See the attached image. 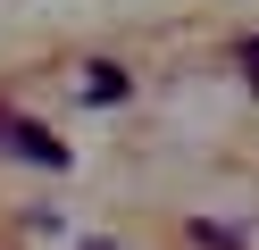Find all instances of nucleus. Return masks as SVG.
<instances>
[{
	"mask_svg": "<svg viewBox=\"0 0 259 250\" xmlns=\"http://www.w3.org/2000/svg\"><path fill=\"white\" fill-rule=\"evenodd\" d=\"M192 242H201V250H242V233H226V225H192Z\"/></svg>",
	"mask_w": 259,
	"mask_h": 250,
	"instance_id": "7ed1b4c3",
	"label": "nucleus"
},
{
	"mask_svg": "<svg viewBox=\"0 0 259 250\" xmlns=\"http://www.w3.org/2000/svg\"><path fill=\"white\" fill-rule=\"evenodd\" d=\"M242 67H251V83H259V33H242V50H234Z\"/></svg>",
	"mask_w": 259,
	"mask_h": 250,
	"instance_id": "20e7f679",
	"label": "nucleus"
},
{
	"mask_svg": "<svg viewBox=\"0 0 259 250\" xmlns=\"http://www.w3.org/2000/svg\"><path fill=\"white\" fill-rule=\"evenodd\" d=\"M9 150H17V159H34V167H67V142H59V133H42L34 117H9Z\"/></svg>",
	"mask_w": 259,
	"mask_h": 250,
	"instance_id": "f257e3e1",
	"label": "nucleus"
},
{
	"mask_svg": "<svg viewBox=\"0 0 259 250\" xmlns=\"http://www.w3.org/2000/svg\"><path fill=\"white\" fill-rule=\"evenodd\" d=\"M134 92V75L125 67H109V59H92V75H84V109H109V100H125Z\"/></svg>",
	"mask_w": 259,
	"mask_h": 250,
	"instance_id": "f03ea898",
	"label": "nucleus"
}]
</instances>
